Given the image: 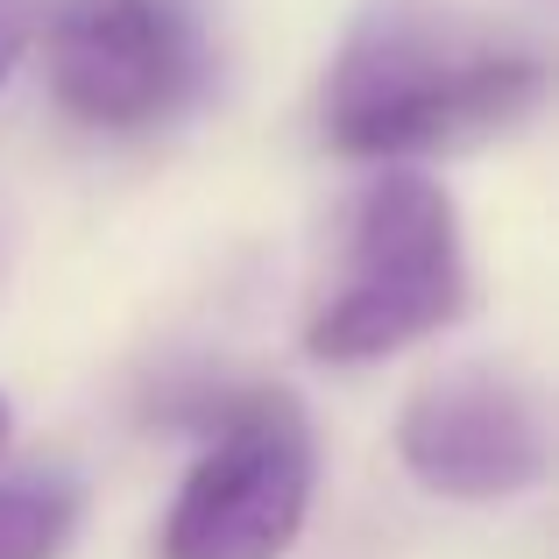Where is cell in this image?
Listing matches in <instances>:
<instances>
[{
    "mask_svg": "<svg viewBox=\"0 0 559 559\" xmlns=\"http://www.w3.org/2000/svg\"><path fill=\"white\" fill-rule=\"evenodd\" d=\"M205 36L185 0H64L50 14V99L85 128L135 135L191 107Z\"/></svg>",
    "mask_w": 559,
    "mask_h": 559,
    "instance_id": "cell-4",
    "label": "cell"
},
{
    "mask_svg": "<svg viewBox=\"0 0 559 559\" xmlns=\"http://www.w3.org/2000/svg\"><path fill=\"white\" fill-rule=\"evenodd\" d=\"M319 496V447L298 396L255 390L219 411L164 510V559H284Z\"/></svg>",
    "mask_w": 559,
    "mask_h": 559,
    "instance_id": "cell-3",
    "label": "cell"
},
{
    "mask_svg": "<svg viewBox=\"0 0 559 559\" xmlns=\"http://www.w3.org/2000/svg\"><path fill=\"white\" fill-rule=\"evenodd\" d=\"M546 99V57L461 14L376 8L326 71V142L341 156L404 164L425 150L503 135Z\"/></svg>",
    "mask_w": 559,
    "mask_h": 559,
    "instance_id": "cell-1",
    "label": "cell"
},
{
    "mask_svg": "<svg viewBox=\"0 0 559 559\" xmlns=\"http://www.w3.org/2000/svg\"><path fill=\"white\" fill-rule=\"evenodd\" d=\"M36 28H43V0H0V85H8L14 64L28 57Z\"/></svg>",
    "mask_w": 559,
    "mask_h": 559,
    "instance_id": "cell-7",
    "label": "cell"
},
{
    "mask_svg": "<svg viewBox=\"0 0 559 559\" xmlns=\"http://www.w3.org/2000/svg\"><path fill=\"white\" fill-rule=\"evenodd\" d=\"M396 461L425 496L447 503H503L552 475L546 404L524 376L461 361L425 376L396 418Z\"/></svg>",
    "mask_w": 559,
    "mask_h": 559,
    "instance_id": "cell-5",
    "label": "cell"
},
{
    "mask_svg": "<svg viewBox=\"0 0 559 559\" xmlns=\"http://www.w3.org/2000/svg\"><path fill=\"white\" fill-rule=\"evenodd\" d=\"M8 439H14V418H8V396H0V453H8Z\"/></svg>",
    "mask_w": 559,
    "mask_h": 559,
    "instance_id": "cell-8",
    "label": "cell"
},
{
    "mask_svg": "<svg viewBox=\"0 0 559 559\" xmlns=\"http://www.w3.org/2000/svg\"><path fill=\"white\" fill-rule=\"evenodd\" d=\"M79 532V489L57 475L0 481V559H57Z\"/></svg>",
    "mask_w": 559,
    "mask_h": 559,
    "instance_id": "cell-6",
    "label": "cell"
},
{
    "mask_svg": "<svg viewBox=\"0 0 559 559\" xmlns=\"http://www.w3.org/2000/svg\"><path fill=\"white\" fill-rule=\"evenodd\" d=\"M467 312L461 205L425 170L390 164L347 205L341 270L305 319V347L333 369H369Z\"/></svg>",
    "mask_w": 559,
    "mask_h": 559,
    "instance_id": "cell-2",
    "label": "cell"
}]
</instances>
